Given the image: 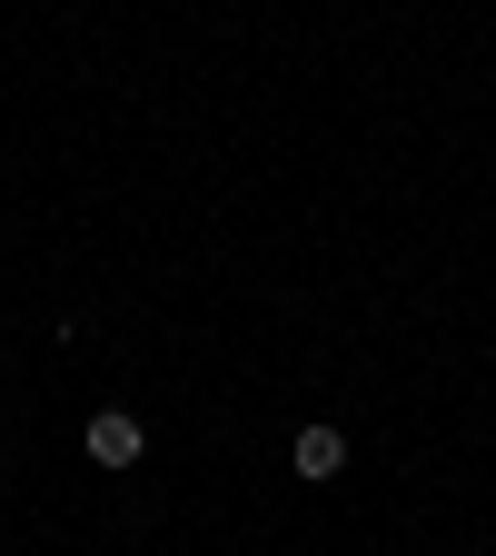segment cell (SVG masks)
<instances>
[{
	"instance_id": "cell-1",
	"label": "cell",
	"mask_w": 496,
	"mask_h": 556,
	"mask_svg": "<svg viewBox=\"0 0 496 556\" xmlns=\"http://www.w3.org/2000/svg\"><path fill=\"white\" fill-rule=\"evenodd\" d=\"M100 467H139V417H119V407H100L90 417V438H80Z\"/></svg>"
},
{
	"instance_id": "cell-2",
	"label": "cell",
	"mask_w": 496,
	"mask_h": 556,
	"mask_svg": "<svg viewBox=\"0 0 496 556\" xmlns=\"http://www.w3.org/2000/svg\"><path fill=\"white\" fill-rule=\"evenodd\" d=\"M347 467V438L338 428H298V477H338Z\"/></svg>"
}]
</instances>
